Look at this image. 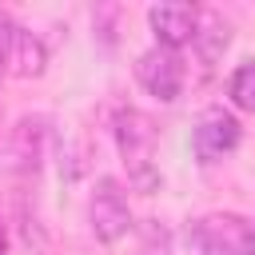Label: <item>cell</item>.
Instances as JSON below:
<instances>
[{
    "instance_id": "11",
    "label": "cell",
    "mask_w": 255,
    "mask_h": 255,
    "mask_svg": "<svg viewBox=\"0 0 255 255\" xmlns=\"http://www.w3.org/2000/svg\"><path fill=\"white\" fill-rule=\"evenodd\" d=\"M12 28H16V20H12L8 12H0V56H4V48H8V36H12Z\"/></svg>"
},
{
    "instance_id": "8",
    "label": "cell",
    "mask_w": 255,
    "mask_h": 255,
    "mask_svg": "<svg viewBox=\"0 0 255 255\" xmlns=\"http://www.w3.org/2000/svg\"><path fill=\"white\" fill-rule=\"evenodd\" d=\"M4 60H8V68H12L16 76L36 80V76H44V68H48V48H44V40H40L36 32H28V28L16 24L12 36H8Z\"/></svg>"
},
{
    "instance_id": "9",
    "label": "cell",
    "mask_w": 255,
    "mask_h": 255,
    "mask_svg": "<svg viewBox=\"0 0 255 255\" xmlns=\"http://www.w3.org/2000/svg\"><path fill=\"white\" fill-rule=\"evenodd\" d=\"M195 52L203 56V64H215L227 44H231V24L219 16V12H199V28H195Z\"/></svg>"
},
{
    "instance_id": "5",
    "label": "cell",
    "mask_w": 255,
    "mask_h": 255,
    "mask_svg": "<svg viewBox=\"0 0 255 255\" xmlns=\"http://www.w3.org/2000/svg\"><path fill=\"white\" fill-rule=\"evenodd\" d=\"M135 80L143 84V92H151L155 100L171 104L179 92H183V60L179 52L171 48H147L139 60H135Z\"/></svg>"
},
{
    "instance_id": "7",
    "label": "cell",
    "mask_w": 255,
    "mask_h": 255,
    "mask_svg": "<svg viewBox=\"0 0 255 255\" xmlns=\"http://www.w3.org/2000/svg\"><path fill=\"white\" fill-rule=\"evenodd\" d=\"M44 143H48V120L44 116H24L8 143H4V163L12 171H36L40 159H44Z\"/></svg>"
},
{
    "instance_id": "10",
    "label": "cell",
    "mask_w": 255,
    "mask_h": 255,
    "mask_svg": "<svg viewBox=\"0 0 255 255\" xmlns=\"http://www.w3.org/2000/svg\"><path fill=\"white\" fill-rule=\"evenodd\" d=\"M227 96H231L235 108L255 112V60H243V64L231 72V80H227Z\"/></svg>"
},
{
    "instance_id": "4",
    "label": "cell",
    "mask_w": 255,
    "mask_h": 255,
    "mask_svg": "<svg viewBox=\"0 0 255 255\" xmlns=\"http://www.w3.org/2000/svg\"><path fill=\"white\" fill-rule=\"evenodd\" d=\"M239 120L231 116V112H223V108H207L199 120H195V128H191V151H195V159L199 163H215V159H223L227 151H235L239 147Z\"/></svg>"
},
{
    "instance_id": "6",
    "label": "cell",
    "mask_w": 255,
    "mask_h": 255,
    "mask_svg": "<svg viewBox=\"0 0 255 255\" xmlns=\"http://www.w3.org/2000/svg\"><path fill=\"white\" fill-rule=\"evenodd\" d=\"M147 24H151V32H155V44H159V48L179 52L183 44H191V40H195L199 8H191V4H151V8H147Z\"/></svg>"
},
{
    "instance_id": "12",
    "label": "cell",
    "mask_w": 255,
    "mask_h": 255,
    "mask_svg": "<svg viewBox=\"0 0 255 255\" xmlns=\"http://www.w3.org/2000/svg\"><path fill=\"white\" fill-rule=\"evenodd\" d=\"M8 251V235H4V223H0V255Z\"/></svg>"
},
{
    "instance_id": "1",
    "label": "cell",
    "mask_w": 255,
    "mask_h": 255,
    "mask_svg": "<svg viewBox=\"0 0 255 255\" xmlns=\"http://www.w3.org/2000/svg\"><path fill=\"white\" fill-rule=\"evenodd\" d=\"M155 143H159V131L151 124L147 112L139 108H124L116 116V147H120V159L128 167V179L151 195L159 191V171H155Z\"/></svg>"
},
{
    "instance_id": "2",
    "label": "cell",
    "mask_w": 255,
    "mask_h": 255,
    "mask_svg": "<svg viewBox=\"0 0 255 255\" xmlns=\"http://www.w3.org/2000/svg\"><path fill=\"white\" fill-rule=\"evenodd\" d=\"M187 235L199 255H255V223L235 211L199 215Z\"/></svg>"
},
{
    "instance_id": "13",
    "label": "cell",
    "mask_w": 255,
    "mask_h": 255,
    "mask_svg": "<svg viewBox=\"0 0 255 255\" xmlns=\"http://www.w3.org/2000/svg\"><path fill=\"white\" fill-rule=\"evenodd\" d=\"M0 60H4V56H0ZM0 76H4V64H0Z\"/></svg>"
},
{
    "instance_id": "3",
    "label": "cell",
    "mask_w": 255,
    "mask_h": 255,
    "mask_svg": "<svg viewBox=\"0 0 255 255\" xmlns=\"http://www.w3.org/2000/svg\"><path fill=\"white\" fill-rule=\"evenodd\" d=\"M88 223L100 243H120L131 231V207H128V195L116 179H108V175L96 179L92 199H88Z\"/></svg>"
}]
</instances>
